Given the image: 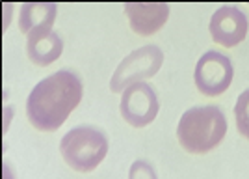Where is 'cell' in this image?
<instances>
[{"instance_id":"cell-9","label":"cell","mask_w":249,"mask_h":179,"mask_svg":"<svg viewBox=\"0 0 249 179\" xmlns=\"http://www.w3.org/2000/svg\"><path fill=\"white\" fill-rule=\"evenodd\" d=\"M63 53V40L54 30L34 32L28 36L26 54L36 65H51Z\"/></svg>"},{"instance_id":"cell-2","label":"cell","mask_w":249,"mask_h":179,"mask_svg":"<svg viewBox=\"0 0 249 179\" xmlns=\"http://www.w3.org/2000/svg\"><path fill=\"white\" fill-rule=\"evenodd\" d=\"M227 135L225 114L216 105L192 106L180 116L177 138L188 153L203 155L218 146Z\"/></svg>"},{"instance_id":"cell-6","label":"cell","mask_w":249,"mask_h":179,"mask_svg":"<svg viewBox=\"0 0 249 179\" xmlns=\"http://www.w3.org/2000/svg\"><path fill=\"white\" fill-rule=\"evenodd\" d=\"M119 110L123 119L132 127H147L153 123L160 110L158 95L147 82H136L123 92Z\"/></svg>"},{"instance_id":"cell-10","label":"cell","mask_w":249,"mask_h":179,"mask_svg":"<svg viewBox=\"0 0 249 179\" xmlns=\"http://www.w3.org/2000/svg\"><path fill=\"white\" fill-rule=\"evenodd\" d=\"M56 15H58V6L54 2H26L21 6L19 28L26 36L34 32L52 30Z\"/></svg>"},{"instance_id":"cell-7","label":"cell","mask_w":249,"mask_h":179,"mask_svg":"<svg viewBox=\"0 0 249 179\" xmlns=\"http://www.w3.org/2000/svg\"><path fill=\"white\" fill-rule=\"evenodd\" d=\"M248 17L236 6H221L214 11L210 19L212 40L223 47H234L246 40L248 36Z\"/></svg>"},{"instance_id":"cell-3","label":"cell","mask_w":249,"mask_h":179,"mask_svg":"<svg viewBox=\"0 0 249 179\" xmlns=\"http://www.w3.org/2000/svg\"><path fill=\"white\" fill-rule=\"evenodd\" d=\"M63 160L76 172H91L108 153V138L91 125H80L65 133L60 142Z\"/></svg>"},{"instance_id":"cell-5","label":"cell","mask_w":249,"mask_h":179,"mask_svg":"<svg viewBox=\"0 0 249 179\" xmlns=\"http://www.w3.org/2000/svg\"><path fill=\"white\" fill-rule=\"evenodd\" d=\"M232 75H234V69L229 56L218 51H208L199 58L194 71V80L203 95L216 97L229 90V86L232 82Z\"/></svg>"},{"instance_id":"cell-12","label":"cell","mask_w":249,"mask_h":179,"mask_svg":"<svg viewBox=\"0 0 249 179\" xmlns=\"http://www.w3.org/2000/svg\"><path fill=\"white\" fill-rule=\"evenodd\" d=\"M128 179H158V174L151 162L140 159L128 170Z\"/></svg>"},{"instance_id":"cell-4","label":"cell","mask_w":249,"mask_h":179,"mask_svg":"<svg viewBox=\"0 0 249 179\" xmlns=\"http://www.w3.org/2000/svg\"><path fill=\"white\" fill-rule=\"evenodd\" d=\"M162 63H164V53L160 51V47L145 45L136 49L128 56H124L121 63L115 67L110 80V90L114 94H119L136 82H143L145 79H151L160 71Z\"/></svg>"},{"instance_id":"cell-8","label":"cell","mask_w":249,"mask_h":179,"mask_svg":"<svg viewBox=\"0 0 249 179\" xmlns=\"http://www.w3.org/2000/svg\"><path fill=\"white\" fill-rule=\"evenodd\" d=\"M130 28L138 36H153L166 24L169 4L166 2H128L124 4Z\"/></svg>"},{"instance_id":"cell-1","label":"cell","mask_w":249,"mask_h":179,"mask_svg":"<svg viewBox=\"0 0 249 179\" xmlns=\"http://www.w3.org/2000/svg\"><path fill=\"white\" fill-rule=\"evenodd\" d=\"M82 80L73 71L60 69L34 86L26 99V116L36 129L52 133L82 101Z\"/></svg>"},{"instance_id":"cell-11","label":"cell","mask_w":249,"mask_h":179,"mask_svg":"<svg viewBox=\"0 0 249 179\" xmlns=\"http://www.w3.org/2000/svg\"><path fill=\"white\" fill-rule=\"evenodd\" d=\"M234 118H236V129L244 138H249V88L242 92L234 105Z\"/></svg>"}]
</instances>
